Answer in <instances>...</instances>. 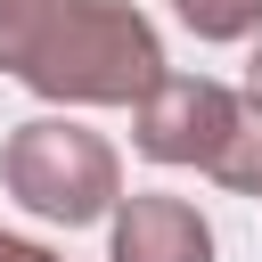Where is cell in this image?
<instances>
[{
    "mask_svg": "<svg viewBox=\"0 0 262 262\" xmlns=\"http://www.w3.org/2000/svg\"><path fill=\"white\" fill-rule=\"evenodd\" d=\"M0 66L57 106H139L172 74L131 0H0Z\"/></svg>",
    "mask_w": 262,
    "mask_h": 262,
    "instance_id": "obj_1",
    "label": "cell"
},
{
    "mask_svg": "<svg viewBox=\"0 0 262 262\" xmlns=\"http://www.w3.org/2000/svg\"><path fill=\"white\" fill-rule=\"evenodd\" d=\"M0 180H8V196H16L25 213L66 221V229L115 221V205H123V164H115V147H106L98 131H82L74 115H33V123H16L8 147H0Z\"/></svg>",
    "mask_w": 262,
    "mask_h": 262,
    "instance_id": "obj_2",
    "label": "cell"
},
{
    "mask_svg": "<svg viewBox=\"0 0 262 262\" xmlns=\"http://www.w3.org/2000/svg\"><path fill=\"white\" fill-rule=\"evenodd\" d=\"M237 123H246V90H229V82H213V74H164V82L131 106L139 156H147V164H196V172H213V164L229 156Z\"/></svg>",
    "mask_w": 262,
    "mask_h": 262,
    "instance_id": "obj_3",
    "label": "cell"
},
{
    "mask_svg": "<svg viewBox=\"0 0 262 262\" xmlns=\"http://www.w3.org/2000/svg\"><path fill=\"white\" fill-rule=\"evenodd\" d=\"M106 262H213V229L188 196L139 188L106 221Z\"/></svg>",
    "mask_w": 262,
    "mask_h": 262,
    "instance_id": "obj_4",
    "label": "cell"
},
{
    "mask_svg": "<svg viewBox=\"0 0 262 262\" xmlns=\"http://www.w3.org/2000/svg\"><path fill=\"white\" fill-rule=\"evenodd\" d=\"M196 41H262V0H172Z\"/></svg>",
    "mask_w": 262,
    "mask_h": 262,
    "instance_id": "obj_5",
    "label": "cell"
},
{
    "mask_svg": "<svg viewBox=\"0 0 262 262\" xmlns=\"http://www.w3.org/2000/svg\"><path fill=\"white\" fill-rule=\"evenodd\" d=\"M0 262H57V254L33 246V237H8V229H0Z\"/></svg>",
    "mask_w": 262,
    "mask_h": 262,
    "instance_id": "obj_6",
    "label": "cell"
},
{
    "mask_svg": "<svg viewBox=\"0 0 262 262\" xmlns=\"http://www.w3.org/2000/svg\"><path fill=\"white\" fill-rule=\"evenodd\" d=\"M246 98L262 106V41H254V57H246Z\"/></svg>",
    "mask_w": 262,
    "mask_h": 262,
    "instance_id": "obj_7",
    "label": "cell"
}]
</instances>
